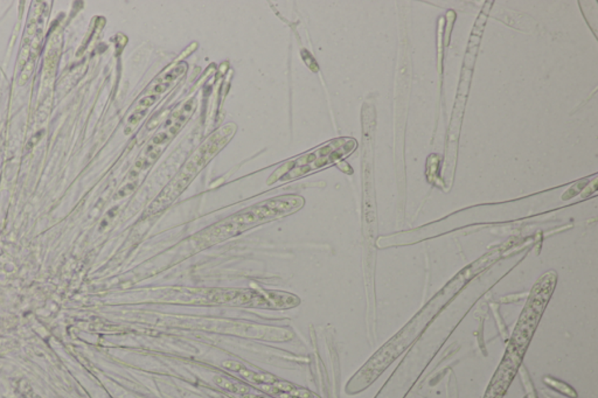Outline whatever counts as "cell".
<instances>
[{
    "instance_id": "cell-1",
    "label": "cell",
    "mask_w": 598,
    "mask_h": 398,
    "mask_svg": "<svg viewBox=\"0 0 598 398\" xmlns=\"http://www.w3.org/2000/svg\"><path fill=\"white\" fill-rule=\"evenodd\" d=\"M302 198L298 196H283L278 199L264 201L260 205L238 213L225 221L220 222L213 228L207 229L203 234L209 242L221 241L234 235L240 234L253 225H260L273 218H280L295 212L302 207Z\"/></svg>"
},
{
    "instance_id": "cell-2",
    "label": "cell",
    "mask_w": 598,
    "mask_h": 398,
    "mask_svg": "<svg viewBox=\"0 0 598 398\" xmlns=\"http://www.w3.org/2000/svg\"><path fill=\"white\" fill-rule=\"evenodd\" d=\"M233 133H234V128L232 130V126H225L221 131H218L216 135H213L212 138H209L203 145V148L194 154V157L187 163L186 166L183 167L174 181H172L165 192H163V194L156 200V203H153L150 208V212L157 213L174 200L176 196L179 195L181 190H185V187L190 183L191 180L196 177V173L200 170H203L207 163L214 157V154L220 151L225 146V143L232 138Z\"/></svg>"
},
{
    "instance_id": "cell-3",
    "label": "cell",
    "mask_w": 598,
    "mask_h": 398,
    "mask_svg": "<svg viewBox=\"0 0 598 398\" xmlns=\"http://www.w3.org/2000/svg\"><path fill=\"white\" fill-rule=\"evenodd\" d=\"M344 141H333L331 144L323 146L310 154H305L304 157L298 158L293 161V170L288 172L290 178H296L303 174H306L311 170H317L320 167L326 166L330 163L338 160L346 154L351 153L355 148V143L353 141H346L345 144L341 145Z\"/></svg>"
},
{
    "instance_id": "cell-4",
    "label": "cell",
    "mask_w": 598,
    "mask_h": 398,
    "mask_svg": "<svg viewBox=\"0 0 598 398\" xmlns=\"http://www.w3.org/2000/svg\"><path fill=\"white\" fill-rule=\"evenodd\" d=\"M216 382L222 388L229 390V392H242V394L248 392V389L243 385L234 384V383L229 382L228 379H223V377H216Z\"/></svg>"
},
{
    "instance_id": "cell-5",
    "label": "cell",
    "mask_w": 598,
    "mask_h": 398,
    "mask_svg": "<svg viewBox=\"0 0 598 398\" xmlns=\"http://www.w3.org/2000/svg\"><path fill=\"white\" fill-rule=\"evenodd\" d=\"M243 398H265V397H262V396H256V395H245V396H243Z\"/></svg>"
}]
</instances>
